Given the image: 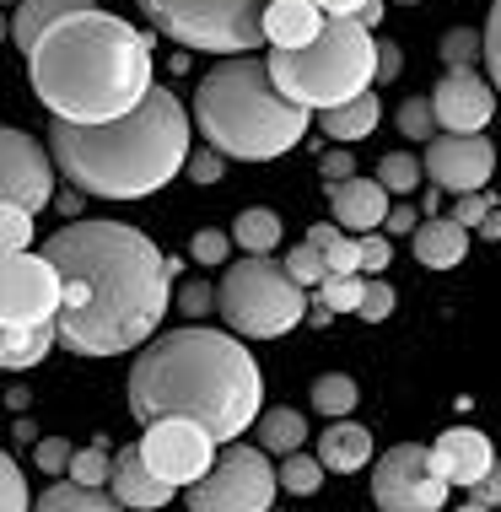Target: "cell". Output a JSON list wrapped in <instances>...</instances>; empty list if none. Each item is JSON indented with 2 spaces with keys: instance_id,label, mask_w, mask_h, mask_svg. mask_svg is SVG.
Here are the masks:
<instances>
[{
  "instance_id": "obj_49",
  "label": "cell",
  "mask_w": 501,
  "mask_h": 512,
  "mask_svg": "<svg viewBox=\"0 0 501 512\" xmlns=\"http://www.w3.org/2000/svg\"><path fill=\"white\" fill-rule=\"evenodd\" d=\"M383 227L394 232V238H415V227H421V221H415L410 200H405V205H394V211H388V221H383Z\"/></svg>"
},
{
  "instance_id": "obj_26",
  "label": "cell",
  "mask_w": 501,
  "mask_h": 512,
  "mask_svg": "<svg viewBox=\"0 0 501 512\" xmlns=\"http://www.w3.org/2000/svg\"><path fill=\"white\" fill-rule=\"evenodd\" d=\"M308 243L324 254V265H329V275H361V238L351 243L334 221H318V227L308 232Z\"/></svg>"
},
{
  "instance_id": "obj_56",
  "label": "cell",
  "mask_w": 501,
  "mask_h": 512,
  "mask_svg": "<svg viewBox=\"0 0 501 512\" xmlns=\"http://www.w3.org/2000/svg\"><path fill=\"white\" fill-rule=\"evenodd\" d=\"M458 512H491V507H480V502H464V507H458Z\"/></svg>"
},
{
  "instance_id": "obj_3",
  "label": "cell",
  "mask_w": 501,
  "mask_h": 512,
  "mask_svg": "<svg viewBox=\"0 0 501 512\" xmlns=\"http://www.w3.org/2000/svg\"><path fill=\"white\" fill-rule=\"evenodd\" d=\"M38 103L65 124L130 119L151 92V38L114 11H76L54 22L27 54Z\"/></svg>"
},
{
  "instance_id": "obj_20",
  "label": "cell",
  "mask_w": 501,
  "mask_h": 512,
  "mask_svg": "<svg viewBox=\"0 0 501 512\" xmlns=\"http://www.w3.org/2000/svg\"><path fill=\"white\" fill-rule=\"evenodd\" d=\"M410 248L426 270H453V265H464V254H469V227H458L453 216H426L421 227H415Z\"/></svg>"
},
{
  "instance_id": "obj_31",
  "label": "cell",
  "mask_w": 501,
  "mask_h": 512,
  "mask_svg": "<svg viewBox=\"0 0 501 512\" xmlns=\"http://www.w3.org/2000/svg\"><path fill=\"white\" fill-rule=\"evenodd\" d=\"M421 178H426V168L410 157V151H388V157L378 162V184L388 189V195H405V200H410Z\"/></svg>"
},
{
  "instance_id": "obj_42",
  "label": "cell",
  "mask_w": 501,
  "mask_h": 512,
  "mask_svg": "<svg viewBox=\"0 0 501 512\" xmlns=\"http://www.w3.org/2000/svg\"><path fill=\"white\" fill-rule=\"evenodd\" d=\"M485 71H491L496 92H501V0L491 6V17H485Z\"/></svg>"
},
{
  "instance_id": "obj_29",
  "label": "cell",
  "mask_w": 501,
  "mask_h": 512,
  "mask_svg": "<svg viewBox=\"0 0 501 512\" xmlns=\"http://www.w3.org/2000/svg\"><path fill=\"white\" fill-rule=\"evenodd\" d=\"M313 410H318V415H334V421H351V410H356V383L345 378V372H324V378L313 383Z\"/></svg>"
},
{
  "instance_id": "obj_52",
  "label": "cell",
  "mask_w": 501,
  "mask_h": 512,
  "mask_svg": "<svg viewBox=\"0 0 501 512\" xmlns=\"http://www.w3.org/2000/svg\"><path fill=\"white\" fill-rule=\"evenodd\" d=\"M11 437H17V442H33V448H38V442H44V437L33 432V421H17V426H11Z\"/></svg>"
},
{
  "instance_id": "obj_8",
  "label": "cell",
  "mask_w": 501,
  "mask_h": 512,
  "mask_svg": "<svg viewBox=\"0 0 501 512\" xmlns=\"http://www.w3.org/2000/svg\"><path fill=\"white\" fill-rule=\"evenodd\" d=\"M162 38L200 54H254L264 44V11L275 0H135Z\"/></svg>"
},
{
  "instance_id": "obj_36",
  "label": "cell",
  "mask_w": 501,
  "mask_h": 512,
  "mask_svg": "<svg viewBox=\"0 0 501 512\" xmlns=\"http://www.w3.org/2000/svg\"><path fill=\"white\" fill-rule=\"evenodd\" d=\"M27 243H33V211L0 205V254H22Z\"/></svg>"
},
{
  "instance_id": "obj_35",
  "label": "cell",
  "mask_w": 501,
  "mask_h": 512,
  "mask_svg": "<svg viewBox=\"0 0 501 512\" xmlns=\"http://www.w3.org/2000/svg\"><path fill=\"white\" fill-rule=\"evenodd\" d=\"M437 54H442V65H475V60H485V33H469V27H453V33H442V44H437Z\"/></svg>"
},
{
  "instance_id": "obj_14",
  "label": "cell",
  "mask_w": 501,
  "mask_h": 512,
  "mask_svg": "<svg viewBox=\"0 0 501 512\" xmlns=\"http://www.w3.org/2000/svg\"><path fill=\"white\" fill-rule=\"evenodd\" d=\"M426 178L437 189H453V195H485L496 173V146L485 135H437L421 157Z\"/></svg>"
},
{
  "instance_id": "obj_10",
  "label": "cell",
  "mask_w": 501,
  "mask_h": 512,
  "mask_svg": "<svg viewBox=\"0 0 501 512\" xmlns=\"http://www.w3.org/2000/svg\"><path fill=\"white\" fill-rule=\"evenodd\" d=\"M275 486H281V469H270L259 448L227 442L211 475L189 486V512H270Z\"/></svg>"
},
{
  "instance_id": "obj_15",
  "label": "cell",
  "mask_w": 501,
  "mask_h": 512,
  "mask_svg": "<svg viewBox=\"0 0 501 512\" xmlns=\"http://www.w3.org/2000/svg\"><path fill=\"white\" fill-rule=\"evenodd\" d=\"M491 108H496V92L491 81L475 76V65H453L431 92V114H437L442 135H480L491 124Z\"/></svg>"
},
{
  "instance_id": "obj_16",
  "label": "cell",
  "mask_w": 501,
  "mask_h": 512,
  "mask_svg": "<svg viewBox=\"0 0 501 512\" xmlns=\"http://www.w3.org/2000/svg\"><path fill=\"white\" fill-rule=\"evenodd\" d=\"M431 464H437V475L448 480V486L475 491L496 469V448L485 432H475V426H448V432L431 442Z\"/></svg>"
},
{
  "instance_id": "obj_39",
  "label": "cell",
  "mask_w": 501,
  "mask_h": 512,
  "mask_svg": "<svg viewBox=\"0 0 501 512\" xmlns=\"http://www.w3.org/2000/svg\"><path fill=\"white\" fill-rule=\"evenodd\" d=\"M33 453H38V469H44V475H54V480H60V475H71V459H76V448H71L65 437H44Z\"/></svg>"
},
{
  "instance_id": "obj_9",
  "label": "cell",
  "mask_w": 501,
  "mask_h": 512,
  "mask_svg": "<svg viewBox=\"0 0 501 512\" xmlns=\"http://www.w3.org/2000/svg\"><path fill=\"white\" fill-rule=\"evenodd\" d=\"M65 281L44 254H0V335L60 329Z\"/></svg>"
},
{
  "instance_id": "obj_13",
  "label": "cell",
  "mask_w": 501,
  "mask_h": 512,
  "mask_svg": "<svg viewBox=\"0 0 501 512\" xmlns=\"http://www.w3.org/2000/svg\"><path fill=\"white\" fill-rule=\"evenodd\" d=\"M49 200H54V151H44L22 130H0V205L44 211Z\"/></svg>"
},
{
  "instance_id": "obj_1",
  "label": "cell",
  "mask_w": 501,
  "mask_h": 512,
  "mask_svg": "<svg viewBox=\"0 0 501 512\" xmlns=\"http://www.w3.org/2000/svg\"><path fill=\"white\" fill-rule=\"evenodd\" d=\"M44 259L65 281L60 345L76 356L146 351L173 308V265L141 227L124 221H65L44 238Z\"/></svg>"
},
{
  "instance_id": "obj_51",
  "label": "cell",
  "mask_w": 501,
  "mask_h": 512,
  "mask_svg": "<svg viewBox=\"0 0 501 512\" xmlns=\"http://www.w3.org/2000/svg\"><path fill=\"white\" fill-rule=\"evenodd\" d=\"M318 11H324V17H361V11L372 6V0H313Z\"/></svg>"
},
{
  "instance_id": "obj_30",
  "label": "cell",
  "mask_w": 501,
  "mask_h": 512,
  "mask_svg": "<svg viewBox=\"0 0 501 512\" xmlns=\"http://www.w3.org/2000/svg\"><path fill=\"white\" fill-rule=\"evenodd\" d=\"M324 313H361V297H367V281L361 275H329L318 292H308Z\"/></svg>"
},
{
  "instance_id": "obj_53",
  "label": "cell",
  "mask_w": 501,
  "mask_h": 512,
  "mask_svg": "<svg viewBox=\"0 0 501 512\" xmlns=\"http://www.w3.org/2000/svg\"><path fill=\"white\" fill-rule=\"evenodd\" d=\"M480 238H491V243L501 238V211H491V216L480 221Z\"/></svg>"
},
{
  "instance_id": "obj_57",
  "label": "cell",
  "mask_w": 501,
  "mask_h": 512,
  "mask_svg": "<svg viewBox=\"0 0 501 512\" xmlns=\"http://www.w3.org/2000/svg\"><path fill=\"white\" fill-rule=\"evenodd\" d=\"M6 6H11V11H17V6H22V0H6Z\"/></svg>"
},
{
  "instance_id": "obj_28",
  "label": "cell",
  "mask_w": 501,
  "mask_h": 512,
  "mask_svg": "<svg viewBox=\"0 0 501 512\" xmlns=\"http://www.w3.org/2000/svg\"><path fill=\"white\" fill-rule=\"evenodd\" d=\"M60 345V329H33V335H0V362L11 372L17 367H38L44 356Z\"/></svg>"
},
{
  "instance_id": "obj_34",
  "label": "cell",
  "mask_w": 501,
  "mask_h": 512,
  "mask_svg": "<svg viewBox=\"0 0 501 512\" xmlns=\"http://www.w3.org/2000/svg\"><path fill=\"white\" fill-rule=\"evenodd\" d=\"M318 486H324V459L291 453V459L281 464V491H291V496H313Z\"/></svg>"
},
{
  "instance_id": "obj_19",
  "label": "cell",
  "mask_w": 501,
  "mask_h": 512,
  "mask_svg": "<svg viewBox=\"0 0 501 512\" xmlns=\"http://www.w3.org/2000/svg\"><path fill=\"white\" fill-rule=\"evenodd\" d=\"M324 11L313 6V0H275L270 11H264V44L270 49H308L318 33H324Z\"/></svg>"
},
{
  "instance_id": "obj_5",
  "label": "cell",
  "mask_w": 501,
  "mask_h": 512,
  "mask_svg": "<svg viewBox=\"0 0 501 512\" xmlns=\"http://www.w3.org/2000/svg\"><path fill=\"white\" fill-rule=\"evenodd\" d=\"M194 130L221 157L275 162L291 146L308 141L313 114L281 98V87L270 81V60L238 54V60H221L211 76H200V87H194Z\"/></svg>"
},
{
  "instance_id": "obj_44",
  "label": "cell",
  "mask_w": 501,
  "mask_h": 512,
  "mask_svg": "<svg viewBox=\"0 0 501 512\" xmlns=\"http://www.w3.org/2000/svg\"><path fill=\"white\" fill-rule=\"evenodd\" d=\"M184 173L194 178V184H216V178L227 173V168H221V151H216V146H205V151H194V157H189V168H184Z\"/></svg>"
},
{
  "instance_id": "obj_18",
  "label": "cell",
  "mask_w": 501,
  "mask_h": 512,
  "mask_svg": "<svg viewBox=\"0 0 501 512\" xmlns=\"http://www.w3.org/2000/svg\"><path fill=\"white\" fill-rule=\"evenodd\" d=\"M108 486H114V496L130 512H162L167 502H173V491H178V486H167L162 475H151V469H146L141 442H130V448L114 453V480H108Z\"/></svg>"
},
{
  "instance_id": "obj_43",
  "label": "cell",
  "mask_w": 501,
  "mask_h": 512,
  "mask_svg": "<svg viewBox=\"0 0 501 512\" xmlns=\"http://www.w3.org/2000/svg\"><path fill=\"white\" fill-rule=\"evenodd\" d=\"M388 259H394V243L378 238V232H367V238H361V270L378 275V270H388Z\"/></svg>"
},
{
  "instance_id": "obj_6",
  "label": "cell",
  "mask_w": 501,
  "mask_h": 512,
  "mask_svg": "<svg viewBox=\"0 0 501 512\" xmlns=\"http://www.w3.org/2000/svg\"><path fill=\"white\" fill-rule=\"evenodd\" d=\"M270 81L308 114H329L367 98V81H378V38L361 17H329L308 49H270Z\"/></svg>"
},
{
  "instance_id": "obj_11",
  "label": "cell",
  "mask_w": 501,
  "mask_h": 512,
  "mask_svg": "<svg viewBox=\"0 0 501 512\" xmlns=\"http://www.w3.org/2000/svg\"><path fill=\"white\" fill-rule=\"evenodd\" d=\"M372 502L378 512H442L448 507V480L431 464L421 442H394L372 464Z\"/></svg>"
},
{
  "instance_id": "obj_12",
  "label": "cell",
  "mask_w": 501,
  "mask_h": 512,
  "mask_svg": "<svg viewBox=\"0 0 501 512\" xmlns=\"http://www.w3.org/2000/svg\"><path fill=\"white\" fill-rule=\"evenodd\" d=\"M141 459L151 475H162L167 486H200L216 469V437L205 432L200 421H184V415H167V421H151L141 437Z\"/></svg>"
},
{
  "instance_id": "obj_54",
  "label": "cell",
  "mask_w": 501,
  "mask_h": 512,
  "mask_svg": "<svg viewBox=\"0 0 501 512\" xmlns=\"http://www.w3.org/2000/svg\"><path fill=\"white\" fill-rule=\"evenodd\" d=\"M81 211V189H71V195H60V216H76Z\"/></svg>"
},
{
  "instance_id": "obj_21",
  "label": "cell",
  "mask_w": 501,
  "mask_h": 512,
  "mask_svg": "<svg viewBox=\"0 0 501 512\" xmlns=\"http://www.w3.org/2000/svg\"><path fill=\"white\" fill-rule=\"evenodd\" d=\"M97 0H22L17 11H11V44H17L22 54L38 49V38L49 33L54 22L76 17V11H92Z\"/></svg>"
},
{
  "instance_id": "obj_37",
  "label": "cell",
  "mask_w": 501,
  "mask_h": 512,
  "mask_svg": "<svg viewBox=\"0 0 501 512\" xmlns=\"http://www.w3.org/2000/svg\"><path fill=\"white\" fill-rule=\"evenodd\" d=\"M399 130L410 135V141H437V114H431V98H410L399 108Z\"/></svg>"
},
{
  "instance_id": "obj_58",
  "label": "cell",
  "mask_w": 501,
  "mask_h": 512,
  "mask_svg": "<svg viewBox=\"0 0 501 512\" xmlns=\"http://www.w3.org/2000/svg\"><path fill=\"white\" fill-rule=\"evenodd\" d=\"M405 6H415V0H405Z\"/></svg>"
},
{
  "instance_id": "obj_50",
  "label": "cell",
  "mask_w": 501,
  "mask_h": 512,
  "mask_svg": "<svg viewBox=\"0 0 501 512\" xmlns=\"http://www.w3.org/2000/svg\"><path fill=\"white\" fill-rule=\"evenodd\" d=\"M399 71H405V54L394 44H378V81H394Z\"/></svg>"
},
{
  "instance_id": "obj_33",
  "label": "cell",
  "mask_w": 501,
  "mask_h": 512,
  "mask_svg": "<svg viewBox=\"0 0 501 512\" xmlns=\"http://www.w3.org/2000/svg\"><path fill=\"white\" fill-rule=\"evenodd\" d=\"M281 265L291 270V281H297L302 292H318V286L329 281V265H324V254H318L313 243H297V248H291V254L281 259Z\"/></svg>"
},
{
  "instance_id": "obj_27",
  "label": "cell",
  "mask_w": 501,
  "mask_h": 512,
  "mask_svg": "<svg viewBox=\"0 0 501 512\" xmlns=\"http://www.w3.org/2000/svg\"><path fill=\"white\" fill-rule=\"evenodd\" d=\"M232 238H238L243 254H270V248H281V216L264 211V205H254V211H238Z\"/></svg>"
},
{
  "instance_id": "obj_24",
  "label": "cell",
  "mask_w": 501,
  "mask_h": 512,
  "mask_svg": "<svg viewBox=\"0 0 501 512\" xmlns=\"http://www.w3.org/2000/svg\"><path fill=\"white\" fill-rule=\"evenodd\" d=\"M33 512H130L119 496H103L92 486H76V480H54V486L38 496Z\"/></svg>"
},
{
  "instance_id": "obj_41",
  "label": "cell",
  "mask_w": 501,
  "mask_h": 512,
  "mask_svg": "<svg viewBox=\"0 0 501 512\" xmlns=\"http://www.w3.org/2000/svg\"><path fill=\"white\" fill-rule=\"evenodd\" d=\"M227 248H232V238H227V232L205 227V232H194L189 254H194V265H221V259H227Z\"/></svg>"
},
{
  "instance_id": "obj_48",
  "label": "cell",
  "mask_w": 501,
  "mask_h": 512,
  "mask_svg": "<svg viewBox=\"0 0 501 512\" xmlns=\"http://www.w3.org/2000/svg\"><path fill=\"white\" fill-rule=\"evenodd\" d=\"M475 502H480V507H491V512H501V459H496L491 475H485L480 486H475Z\"/></svg>"
},
{
  "instance_id": "obj_32",
  "label": "cell",
  "mask_w": 501,
  "mask_h": 512,
  "mask_svg": "<svg viewBox=\"0 0 501 512\" xmlns=\"http://www.w3.org/2000/svg\"><path fill=\"white\" fill-rule=\"evenodd\" d=\"M71 480H76V486H92V491H103L108 480H114V464H108V442L76 448V459H71Z\"/></svg>"
},
{
  "instance_id": "obj_2",
  "label": "cell",
  "mask_w": 501,
  "mask_h": 512,
  "mask_svg": "<svg viewBox=\"0 0 501 512\" xmlns=\"http://www.w3.org/2000/svg\"><path fill=\"white\" fill-rule=\"evenodd\" d=\"M124 389H130V410L141 426L184 415V421H200L216 442H238L264 415V383L248 345L200 324L151 340L135 356Z\"/></svg>"
},
{
  "instance_id": "obj_17",
  "label": "cell",
  "mask_w": 501,
  "mask_h": 512,
  "mask_svg": "<svg viewBox=\"0 0 501 512\" xmlns=\"http://www.w3.org/2000/svg\"><path fill=\"white\" fill-rule=\"evenodd\" d=\"M329 211H334V227L340 232H378L388 221V189L378 178H345V184H329Z\"/></svg>"
},
{
  "instance_id": "obj_23",
  "label": "cell",
  "mask_w": 501,
  "mask_h": 512,
  "mask_svg": "<svg viewBox=\"0 0 501 512\" xmlns=\"http://www.w3.org/2000/svg\"><path fill=\"white\" fill-rule=\"evenodd\" d=\"M378 119H383V103H378V92H367V98H356L345 108H329V114H324V135H329V141H340V146H351V141H361V135L378 130Z\"/></svg>"
},
{
  "instance_id": "obj_47",
  "label": "cell",
  "mask_w": 501,
  "mask_h": 512,
  "mask_svg": "<svg viewBox=\"0 0 501 512\" xmlns=\"http://www.w3.org/2000/svg\"><path fill=\"white\" fill-rule=\"evenodd\" d=\"M318 168H324V178H329V184H345V178H356V162H351V151H329V157L318 162Z\"/></svg>"
},
{
  "instance_id": "obj_46",
  "label": "cell",
  "mask_w": 501,
  "mask_h": 512,
  "mask_svg": "<svg viewBox=\"0 0 501 512\" xmlns=\"http://www.w3.org/2000/svg\"><path fill=\"white\" fill-rule=\"evenodd\" d=\"M173 302H178V313L200 318L205 308H216V292H211V286H200V281H189V286H184V292H178Z\"/></svg>"
},
{
  "instance_id": "obj_55",
  "label": "cell",
  "mask_w": 501,
  "mask_h": 512,
  "mask_svg": "<svg viewBox=\"0 0 501 512\" xmlns=\"http://www.w3.org/2000/svg\"><path fill=\"white\" fill-rule=\"evenodd\" d=\"M361 22H367V27H378V22H383V0H372V6L361 11Z\"/></svg>"
},
{
  "instance_id": "obj_7",
  "label": "cell",
  "mask_w": 501,
  "mask_h": 512,
  "mask_svg": "<svg viewBox=\"0 0 501 512\" xmlns=\"http://www.w3.org/2000/svg\"><path fill=\"white\" fill-rule=\"evenodd\" d=\"M313 297L291 281L286 265H275L270 254H248L238 259L216 286V313L227 318L232 335L248 340H281L308 318Z\"/></svg>"
},
{
  "instance_id": "obj_40",
  "label": "cell",
  "mask_w": 501,
  "mask_h": 512,
  "mask_svg": "<svg viewBox=\"0 0 501 512\" xmlns=\"http://www.w3.org/2000/svg\"><path fill=\"white\" fill-rule=\"evenodd\" d=\"M394 286L388 281H367V297H361V318L367 324H383V318H394Z\"/></svg>"
},
{
  "instance_id": "obj_45",
  "label": "cell",
  "mask_w": 501,
  "mask_h": 512,
  "mask_svg": "<svg viewBox=\"0 0 501 512\" xmlns=\"http://www.w3.org/2000/svg\"><path fill=\"white\" fill-rule=\"evenodd\" d=\"M496 205H491V195H458V205H453V221L458 227H480L485 216H491Z\"/></svg>"
},
{
  "instance_id": "obj_22",
  "label": "cell",
  "mask_w": 501,
  "mask_h": 512,
  "mask_svg": "<svg viewBox=\"0 0 501 512\" xmlns=\"http://www.w3.org/2000/svg\"><path fill=\"white\" fill-rule=\"evenodd\" d=\"M318 459H324L329 475H356V469L372 464V432L356 421H334L318 437Z\"/></svg>"
},
{
  "instance_id": "obj_25",
  "label": "cell",
  "mask_w": 501,
  "mask_h": 512,
  "mask_svg": "<svg viewBox=\"0 0 501 512\" xmlns=\"http://www.w3.org/2000/svg\"><path fill=\"white\" fill-rule=\"evenodd\" d=\"M254 432H259L264 453H286L291 459V453H302V442H308V421H302L297 410H264Z\"/></svg>"
},
{
  "instance_id": "obj_4",
  "label": "cell",
  "mask_w": 501,
  "mask_h": 512,
  "mask_svg": "<svg viewBox=\"0 0 501 512\" xmlns=\"http://www.w3.org/2000/svg\"><path fill=\"white\" fill-rule=\"evenodd\" d=\"M189 114L167 87L114 124H49L54 168L97 200H146L189 168Z\"/></svg>"
},
{
  "instance_id": "obj_38",
  "label": "cell",
  "mask_w": 501,
  "mask_h": 512,
  "mask_svg": "<svg viewBox=\"0 0 501 512\" xmlns=\"http://www.w3.org/2000/svg\"><path fill=\"white\" fill-rule=\"evenodd\" d=\"M38 502L27 496V486H22V469H17V459H0V512H33Z\"/></svg>"
}]
</instances>
